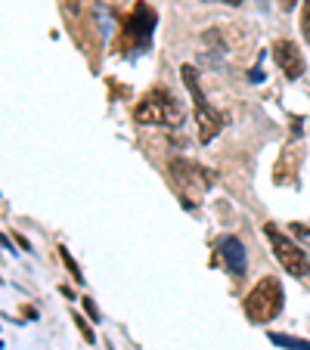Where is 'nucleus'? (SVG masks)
<instances>
[{"label":"nucleus","mask_w":310,"mask_h":350,"mask_svg":"<svg viewBox=\"0 0 310 350\" xmlns=\"http://www.w3.org/2000/svg\"><path fill=\"white\" fill-rule=\"evenodd\" d=\"M283 304H285L283 285H279L273 276H267L248 291V297H245V317H248L251 323H270V319L279 317Z\"/></svg>","instance_id":"obj_1"},{"label":"nucleus","mask_w":310,"mask_h":350,"mask_svg":"<svg viewBox=\"0 0 310 350\" xmlns=\"http://www.w3.org/2000/svg\"><path fill=\"white\" fill-rule=\"evenodd\" d=\"M180 75H183L186 90L192 93V106H196V124H198V143H211V139L220 133V127H224V118H220L218 109H211V103L205 99L196 68L183 66V68H180Z\"/></svg>","instance_id":"obj_2"},{"label":"nucleus","mask_w":310,"mask_h":350,"mask_svg":"<svg viewBox=\"0 0 310 350\" xmlns=\"http://www.w3.org/2000/svg\"><path fill=\"white\" fill-rule=\"evenodd\" d=\"M137 124L149 127H180L183 124V106L171 93H149L133 112Z\"/></svg>","instance_id":"obj_3"},{"label":"nucleus","mask_w":310,"mask_h":350,"mask_svg":"<svg viewBox=\"0 0 310 350\" xmlns=\"http://www.w3.org/2000/svg\"><path fill=\"white\" fill-rule=\"evenodd\" d=\"M264 232H267V242H270V248H273V254H276V260L285 267V273H292L295 279H304V276H307V273H310V258L304 254V248H298V245L292 242V239L285 236L283 230H276L273 224H267Z\"/></svg>","instance_id":"obj_4"},{"label":"nucleus","mask_w":310,"mask_h":350,"mask_svg":"<svg viewBox=\"0 0 310 350\" xmlns=\"http://www.w3.org/2000/svg\"><path fill=\"white\" fill-rule=\"evenodd\" d=\"M214 264H224L227 273L233 276H245V248L236 236H224L218 239V252H214Z\"/></svg>","instance_id":"obj_5"},{"label":"nucleus","mask_w":310,"mask_h":350,"mask_svg":"<svg viewBox=\"0 0 310 350\" xmlns=\"http://www.w3.org/2000/svg\"><path fill=\"white\" fill-rule=\"evenodd\" d=\"M273 59H276L279 72L289 81H298L304 75V56H301V50H298V44H292V40H276Z\"/></svg>","instance_id":"obj_6"},{"label":"nucleus","mask_w":310,"mask_h":350,"mask_svg":"<svg viewBox=\"0 0 310 350\" xmlns=\"http://www.w3.org/2000/svg\"><path fill=\"white\" fill-rule=\"evenodd\" d=\"M171 174L177 180H186V183H196L198 180V186H214V171H208V167H198V165H192V161H183V159H174L171 161Z\"/></svg>","instance_id":"obj_7"},{"label":"nucleus","mask_w":310,"mask_h":350,"mask_svg":"<svg viewBox=\"0 0 310 350\" xmlns=\"http://www.w3.org/2000/svg\"><path fill=\"white\" fill-rule=\"evenodd\" d=\"M152 28H155V13H152L146 3H137V10H133V19H131V31L137 34V44H149L152 38Z\"/></svg>","instance_id":"obj_8"},{"label":"nucleus","mask_w":310,"mask_h":350,"mask_svg":"<svg viewBox=\"0 0 310 350\" xmlns=\"http://www.w3.org/2000/svg\"><path fill=\"white\" fill-rule=\"evenodd\" d=\"M270 341L279 344V347H285V350H310V341L292 338V335H279V332H270Z\"/></svg>","instance_id":"obj_9"},{"label":"nucleus","mask_w":310,"mask_h":350,"mask_svg":"<svg viewBox=\"0 0 310 350\" xmlns=\"http://www.w3.org/2000/svg\"><path fill=\"white\" fill-rule=\"evenodd\" d=\"M60 258H62V264L68 267V273H72V279H75V282H84V273H81V267L75 264V258H72V254H68V248H66V245H60Z\"/></svg>","instance_id":"obj_10"},{"label":"nucleus","mask_w":310,"mask_h":350,"mask_svg":"<svg viewBox=\"0 0 310 350\" xmlns=\"http://www.w3.org/2000/svg\"><path fill=\"white\" fill-rule=\"evenodd\" d=\"M301 34L310 44V0H304V10H301Z\"/></svg>","instance_id":"obj_11"},{"label":"nucleus","mask_w":310,"mask_h":350,"mask_svg":"<svg viewBox=\"0 0 310 350\" xmlns=\"http://www.w3.org/2000/svg\"><path fill=\"white\" fill-rule=\"evenodd\" d=\"M75 323H78L81 335H84V338H87V344H93V332H90V325H87V323H84V319H81V317H75Z\"/></svg>","instance_id":"obj_12"},{"label":"nucleus","mask_w":310,"mask_h":350,"mask_svg":"<svg viewBox=\"0 0 310 350\" xmlns=\"http://www.w3.org/2000/svg\"><path fill=\"white\" fill-rule=\"evenodd\" d=\"M84 310L90 313V319H93V323H96V319H99V310H96V304H93L90 297H84Z\"/></svg>","instance_id":"obj_13"},{"label":"nucleus","mask_w":310,"mask_h":350,"mask_svg":"<svg viewBox=\"0 0 310 350\" xmlns=\"http://www.w3.org/2000/svg\"><path fill=\"white\" fill-rule=\"evenodd\" d=\"M295 7H298V0H279V10H283V13H292Z\"/></svg>","instance_id":"obj_14"},{"label":"nucleus","mask_w":310,"mask_h":350,"mask_svg":"<svg viewBox=\"0 0 310 350\" xmlns=\"http://www.w3.org/2000/svg\"><path fill=\"white\" fill-rule=\"evenodd\" d=\"M248 81H251V84H257V81H264V68H251Z\"/></svg>","instance_id":"obj_15"},{"label":"nucleus","mask_w":310,"mask_h":350,"mask_svg":"<svg viewBox=\"0 0 310 350\" xmlns=\"http://www.w3.org/2000/svg\"><path fill=\"white\" fill-rule=\"evenodd\" d=\"M214 3H227V7H242V0H214Z\"/></svg>","instance_id":"obj_16"}]
</instances>
